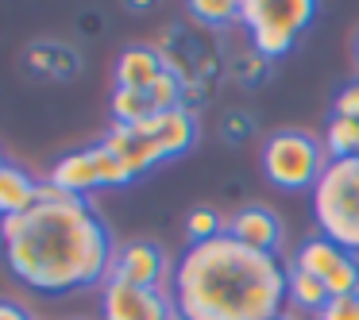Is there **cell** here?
Masks as SVG:
<instances>
[{
    "label": "cell",
    "mask_w": 359,
    "mask_h": 320,
    "mask_svg": "<svg viewBox=\"0 0 359 320\" xmlns=\"http://www.w3.org/2000/svg\"><path fill=\"white\" fill-rule=\"evenodd\" d=\"M0 255L12 278L35 293H74L109 281L116 243L89 197L39 181L35 209L0 220Z\"/></svg>",
    "instance_id": "cell-1"
},
{
    "label": "cell",
    "mask_w": 359,
    "mask_h": 320,
    "mask_svg": "<svg viewBox=\"0 0 359 320\" xmlns=\"http://www.w3.org/2000/svg\"><path fill=\"white\" fill-rule=\"evenodd\" d=\"M170 297L178 320H274L286 312V263L224 232L182 251Z\"/></svg>",
    "instance_id": "cell-2"
},
{
    "label": "cell",
    "mask_w": 359,
    "mask_h": 320,
    "mask_svg": "<svg viewBox=\"0 0 359 320\" xmlns=\"http://www.w3.org/2000/svg\"><path fill=\"white\" fill-rule=\"evenodd\" d=\"M309 197L317 232L359 258V158L328 162Z\"/></svg>",
    "instance_id": "cell-3"
},
{
    "label": "cell",
    "mask_w": 359,
    "mask_h": 320,
    "mask_svg": "<svg viewBox=\"0 0 359 320\" xmlns=\"http://www.w3.org/2000/svg\"><path fill=\"white\" fill-rule=\"evenodd\" d=\"M259 166H263L266 181L286 193H302L320 181L328 166V151L317 135L309 132H297V127H282V132H271L259 151Z\"/></svg>",
    "instance_id": "cell-4"
},
{
    "label": "cell",
    "mask_w": 359,
    "mask_h": 320,
    "mask_svg": "<svg viewBox=\"0 0 359 320\" xmlns=\"http://www.w3.org/2000/svg\"><path fill=\"white\" fill-rule=\"evenodd\" d=\"M158 58L170 74H178L186 85H209L217 89L228 74V62L220 58V47L212 35H205L197 24H170L155 43Z\"/></svg>",
    "instance_id": "cell-5"
},
{
    "label": "cell",
    "mask_w": 359,
    "mask_h": 320,
    "mask_svg": "<svg viewBox=\"0 0 359 320\" xmlns=\"http://www.w3.org/2000/svg\"><path fill=\"white\" fill-rule=\"evenodd\" d=\"M101 320H178L174 297L163 289H140L124 281L101 286Z\"/></svg>",
    "instance_id": "cell-6"
},
{
    "label": "cell",
    "mask_w": 359,
    "mask_h": 320,
    "mask_svg": "<svg viewBox=\"0 0 359 320\" xmlns=\"http://www.w3.org/2000/svg\"><path fill=\"white\" fill-rule=\"evenodd\" d=\"M170 274H174V266L158 243L132 239V243H120L116 247L109 281H124V286H140V289H163V281Z\"/></svg>",
    "instance_id": "cell-7"
},
{
    "label": "cell",
    "mask_w": 359,
    "mask_h": 320,
    "mask_svg": "<svg viewBox=\"0 0 359 320\" xmlns=\"http://www.w3.org/2000/svg\"><path fill=\"white\" fill-rule=\"evenodd\" d=\"M140 139H151L158 147V155L166 158H178L186 155L189 147L197 143V112L189 109H174V112H155V116H147L143 124L132 127Z\"/></svg>",
    "instance_id": "cell-8"
},
{
    "label": "cell",
    "mask_w": 359,
    "mask_h": 320,
    "mask_svg": "<svg viewBox=\"0 0 359 320\" xmlns=\"http://www.w3.org/2000/svg\"><path fill=\"white\" fill-rule=\"evenodd\" d=\"M232 239H240L243 247H255L263 251V255H278L282 251V239H286V232H282V220L274 216L266 204H240V209L228 216V228H224Z\"/></svg>",
    "instance_id": "cell-9"
},
{
    "label": "cell",
    "mask_w": 359,
    "mask_h": 320,
    "mask_svg": "<svg viewBox=\"0 0 359 320\" xmlns=\"http://www.w3.org/2000/svg\"><path fill=\"white\" fill-rule=\"evenodd\" d=\"M317 16L313 0H240V27H259V24H274L286 32L302 35Z\"/></svg>",
    "instance_id": "cell-10"
},
{
    "label": "cell",
    "mask_w": 359,
    "mask_h": 320,
    "mask_svg": "<svg viewBox=\"0 0 359 320\" xmlns=\"http://www.w3.org/2000/svg\"><path fill=\"white\" fill-rule=\"evenodd\" d=\"M163 70L166 66H163V58H158L155 43H132V47H124L116 58V89L147 93Z\"/></svg>",
    "instance_id": "cell-11"
},
{
    "label": "cell",
    "mask_w": 359,
    "mask_h": 320,
    "mask_svg": "<svg viewBox=\"0 0 359 320\" xmlns=\"http://www.w3.org/2000/svg\"><path fill=\"white\" fill-rule=\"evenodd\" d=\"M50 186H58L62 193L70 197H89L93 189H101V178H97V158H93V147H81V151H70L55 162L50 170Z\"/></svg>",
    "instance_id": "cell-12"
},
{
    "label": "cell",
    "mask_w": 359,
    "mask_h": 320,
    "mask_svg": "<svg viewBox=\"0 0 359 320\" xmlns=\"http://www.w3.org/2000/svg\"><path fill=\"white\" fill-rule=\"evenodd\" d=\"M35 201H39V181H35L24 166L8 162L0 170V220L35 209Z\"/></svg>",
    "instance_id": "cell-13"
},
{
    "label": "cell",
    "mask_w": 359,
    "mask_h": 320,
    "mask_svg": "<svg viewBox=\"0 0 359 320\" xmlns=\"http://www.w3.org/2000/svg\"><path fill=\"white\" fill-rule=\"evenodd\" d=\"M27 70L55 81H70L81 70V55L66 43H35V47H27Z\"/></svg>",
    "instance_id": "cell-14"
},
{
    "label": "cell",
    "mask_w": 359,
    "mask_h": 320,
    "mask_svg": "<svg viewBox=\"0 0 359 320\" xmlns=\"http://www.w3.org/2000/svg\"><path fill=\"white\" fill-rule=\"evenodd\" d=\"M348 258V251L344 247H336L332 239H325V235H309V239H302L297 243V251H294V263L290 266H297V270H305V274H313V278H320L325 281L328 274L336 270V266Z\"/></svg>",
    "instance_id": "cell-15"
},
{
    "label": "cell",
    "mask_w": 359,
    "mask_h": 320,
    "mask_svg": "<svg viewBox=\"0 0 359 320\" xmlns=\"http://www.w3.org/2000/svg\"><path fill=\"white\" fill-rule=\"evenodd\" d=\"M286 305L294 312H313L317 316L328 305V286L313 274L297 270V266H286Z\"/></svg>",
    "instance_id": "cell-16"
},
{
    "label": "cell",
    "mask_w": 359,
    "mask_h": 320,
    "mask_svg": "<svg viewBox=\"0 0 359 320\" xmlns=\"http://www.w3.org/2000/svg\"><path fill=\"white\" fill-rule=\"evenodd\" d=\"M228 78L243 89H259L271 78V58H263L255 47H240L228 55Z\"/></svg>",
    "instance_id": "cell-17"
},
{
    "label": "cell",
    "mask_w": 359,
    "mask_h": 320,
    "mask_svg": "<svg viewBox=\"0 0 359 320\" xmlns=\"http://www.w3.org/2000/svg\"><path fill=\"white\" fill-rule=\"evenodd\" d=\"M325 151L328 162H340V158H359V120L348 116H328L325 124Z\"/></svg>",
    "instance_id": "cell-18"
},
{
    "label": "cell",
    "mask_w": 359,
    "mask_h": 320,
    "mask_svg": "<svg viewBox=\"0 0 359 320\" xmlns=\"http://www.w3.org/2000/svg\"><path fill=\"white\" fill-rule=\"evenodd\" d=\"M189 16L197 27L220 32V27L240 24V4L236 0H189Z\"/></svg>",
    "instance_id": "cell-19"
},
{
    "label": "cell",
    "mask_w": 359,
    "mask_h": 320,
    "mask_svg": "<svg viewBox=\"0 0 359 320\" xmlns=\"http://www.w3.org/2000/svg\"><path fill=\"white\" fill-rule=\"evenodd\" d=\"M112 124H143L147 116H155V104L147 93H135V89H112Z\"/></svg>",
    "instance_id": "cell-20"
},
{
    "label": "cell",
    "mask_w": 359,
    "mask_h": 320,
    "mask_svg": "<svg viewBox=\"0 0 359 320\" xmlns=\"http://www.w3.org/2000/svg\"><path fill=\"white\" fill-rule=\"evenodd\" d=\"M251 47L259 50L263 58H282V55H290L294 50V39L297 35L294 32H286V27H274V24H259V27H251Z\"/></svg>",
    "instance_id": "cell-21"
},
{
    "label": "cell",
    "mask_w": 359,
    "mask_h": 320,
    "mask_svg": "<svg viewBox=\"0 0 359 320\" xmlns=\"http://www.w3.org/2000/svg\"><path fill=\"white\" fill-rule=\"evenodd\" d=\"M151 104H155V112H174V109H186V81L178 78V74L163 70L158 74V81L147 89Z\"/></svg>",
    "instance_id": "cell-22"
},
{
    "label": "cell",
    "mask_w": 359,
    "mask_h": 320,
    "mask_svg": "<svg viewBox=\"0 0 359 320\" xmlns=\"http://www.w3.org/2000/svg\"><path fill=\"white\" fill-rule=\"evenodd\" d=\"M224 216H220L217 209H209V204H197L194 212L186 216V239L189 243H209L217 239V235H224Z\"/></svg>",
    "instance_id": "cell-23"
},
{
    "label": "cell",
    "mask_w": 359,
    "mask_h": 320,
    "mask_svg": "<svg viewBox=\"0 0 359 320\" xmlns=\"http://www.w3.org/2000/svg\"><path fill=\"white\" fill-rule=\"evenodd\" d=\"M93 158H97V178H101V189H124L132 186V170L124 166V158L104 151L101 143H93Z\"/></svg>",
    "instance_id": "cell-24"
},
{
    "label": "cell",
    "mask_w": 359,
    "mask_h": 320,
    "mask_svg": "<svg viewBox=\"0 0 359 320\" xmlns=\"http://www.w3.org/2000/svg\"><path fill=\"white\" fill-rule=\"evenodd\" d=\"M255 132H259V120L251 116V112H243V109L224 112V120H220V139H224V143H232V147L248 143Z\"/></svg>",
    "instance_id": "cell-25"
},
{
    "label": "cell",
    "mask_w": 359,
    "mask_h": 320,
    "mask_svg": "<svg viewBox=\"0 0 359 320\" xmlns=\"http://www.w3.org/2000/svg\"><path fill=\"white\" fill-rule=\"evenodd\" d=\"M325 286H328V297H351V293H355V286H359V258L348 255V258H344V263L325 278Z\"/></svg>",
    "instance_id": "cell-26"
},
{
    "label": "cell",
    "mask_w": 359,
    "mask_h": 320,
    "mask_svg": "<svg viewBox=\"0 0 359 320\" xmlns=\"http://www.w3.org/2000/svg\"><path fill=\"white\" fill-rule=\"evenodd\" d=\"M313 320H359V297H328V305Z\"/></svg>",
    "instance_id": "cell-27"
},
{
    "label": "cell",
    "mask_w": 359,
    "mask_h": 320,
    "mask_svg": "<svg viewBox=\"0 0 359 320\" xmlns=\"http://www.w3.org/2000/svg\"><path fill=\"white\" fill-rule=\"evenodd\" d=\"M332 116H348V120H359V81L344 85L332 101Z\"/></svg>",
    "instance_id": "cell-28"
},
{
    "label": "cell",
    "mask_w": 359,
    "mask_h": 320,
    "mask_svg": "<svg viewBox=\"0 0 359 320\" xmlns=\"http://www.w3.org/2000/svg\"><path fill=\"white\" fill-rule=\"evenodd\" d=\"M0 320H32V312L20 301H0Z\"/></svg>",
    "instance_id": "cell-29"
},
{
    "label": "cell",
    "mask_w": 359,
    "mask_h": 320,
    "mask_svg": "<svg viewBox=\"0 0 359 320\" xmlns=\"http://www.w3.org/2000/svg\"><path fill=\"white\" fill-rule=\"evenodd\" d=\"M147 8H151L147 0H132V4H128V12H147Z\"/></svg>",
    "instance_id": "cell-30"
},
{
    "label": "cell",
    "mask_w": 359,
    "mask_h": 320,
    "mask_svg": "<svg viewBox=\"0 0 359 320\" xmlns=\"http://www.w3.org/2000/svg\"><path fill=\"white\" fill-rule=\"evenodd\" d=\"M351 50H355V62H359V27H355V39H351Z\"/></svg>",
    "instance_id": "cell-31"
},
{
    "label": "cell",
    "mask_w": 359,
    "mask_h": 320,
    "mask_svg": "<svg viewBox=\"0 0 359 320\" xmlns=\"http://www.w3.org/2000/svg\"><path fill=\"white\" fill-rule=\"evenodd\" d=\"M274 320H297V316H294V312L286 309V312H282V316H274Z\"/></svg>",
    "instance_id": "cell-32"
},
{
    "label": "cell",
    "mask_w": 359,
    "mask_h": 320,
    "mask_svg": "<svg viewBox=\"0 0 359 320\" xmlns=\"http://www.w3.org/2000/svg\"><path fill=\"white\" fill-rule=\"evenodd\" d=\"M4 166H8V158H4V151H0V170H4Z\"/></svg>",
    "instance_id": "cell-33"
},
{
    "label": "cell",
    "mask_w": 359,
    "mask_h": 320,
    "mask_svg": "<svg viewBox=\"0 0 359 320\" xmlns=\"http://www.w3.org/2000/svg\"><path fill=\"white\" fill-rule=\"evenodd\" d=\"M355 297H359V286H355Z\"/></svg>",
    "instance_id": "cell-34"
}]
</instances>
